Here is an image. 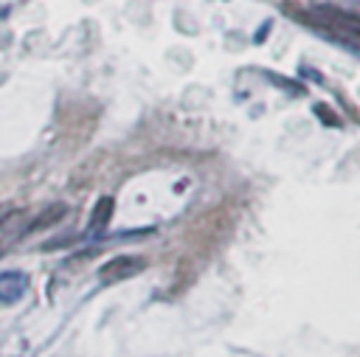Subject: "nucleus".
<instances>
[{"instance_id": "nucleus-1", "label": "nucleus", "mask_w": 360, "mask_h": 357, "mask_svg": "<svg viewBox=\"0 0 360 357\" xmlns=\"http://www.w3.org/2000/svg\"><path fill=\"white\" fill-rule=\"evenodd\" d=\"M312 25H318L321 31H326L329 37L346 42L352 51H357V37H360V17L335 6H315L312 8Z\"/></svg>"}, {"instance_id": "nucleus-2", "label": "nucleus", "mask_w": 360, "mask_h": 357, "mask_svg": "<svg viewBox=\"0 0 360 357\" xmlns=\"http://www.w3.org/2000/svg\"><path fill=\"white\" fill-rule=\"evenodd\" d=\"M143 267H146V259L143 256H132V253L112 256L110 261H104L98 267V281L101 284H118V281H127V278L143 273Z\"/></svg>"}, {"instance_id": "nucleus-3", "label": "nucleus", "mask_w": 360, "mask_h": 357, "mask_svg": "<svg viewBox=\"0 0 360 357\" xmlns=\"http://www.w3.org/2000/svg\"><path fill=\"white\" fill-rule=\"evenodd\" d=\"M28 292V275L22 270H0V304L11 306Z\"/></svg>"}, {"instance_id": "nucleus-4", "label": "nucleus", "mask_w": 360, "mask_h": 357, "mask_svg": "<svg viewBox=\"0 0 360 357\" xmlns=\"http://www.w3.org/2000/svg\"><path fill=\"white\" fill-rule=\"evenodd\" d=\"M112 211H115V200L110 194L98 197L96 205H93V211H90V216H87V231L90 233H101L112 222Z\"/></svg>"}, {"instance_id": "nucleus-5", "label": "nucleus", "mask_w": 360, "mask_h": 357, "mask_svg": "<svg viewBox=\"0 0 360 357\" xmlns=\"http://www.w3.org/2000/svg\"><path fill=\"white\" fill-rule=\"evenodd\" d=\"M65 214H68V205H62V202H59V205H51L45 214H39V216L28 225V231H25V233H34V231H42V228H48V225H56Z\"/></svg>"}, {"instance_id": "nucleus-6", "label": "nucleus", "mask_w": 360, "mask_h": 357, "mask_svg": "<svg viewBox=\"0 0 360 357\" xmlns=\"http://www.w3.org/2000/svg\"><path fill=\"white\" fill-rule=\"evenodd\" d=\"M3 219H6V216H0V222H3Z\"/></svg>"}, {"instance_id": "nucleus-7", "label": "nucleus", "mask_w": 360, "mask_h": 357, "mask_svg": "<svg viewBox=\"0 0 360 357\" xmlns=\"http://www.w3.org/2000/svg\"><path fill=\"white\" fill-rule=\"evenodd\" d=\"M0 253H3V247H0Z\"/></svg>"}]
</instances>
